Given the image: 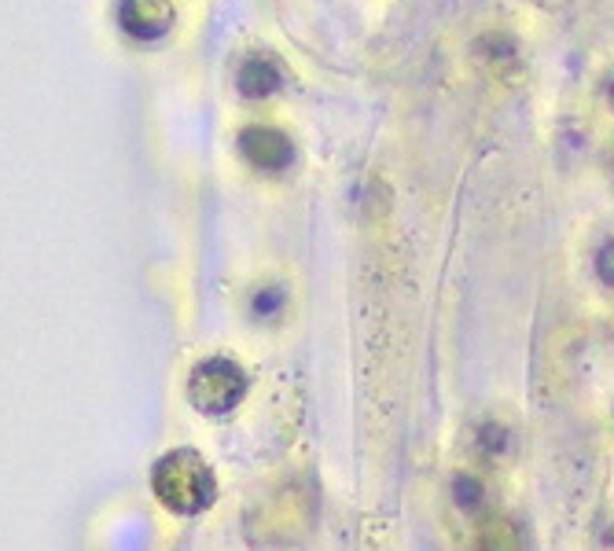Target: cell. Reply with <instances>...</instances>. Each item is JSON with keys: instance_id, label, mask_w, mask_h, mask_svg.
Instances as JSON below:
<instances>
[{"instance_id": "1", "label": "cell", "mask_w": 614, "mask_h": 551, "mask_svg": "<svg viewBox=\"0 0 614 551\" xmlns=\"http://www.w3.org/2000/svg\"><path fill=\"white\" fill-rule=\"evenodd\" d=\"M155 493L166 507L181 511V515H195L210 504L214 496V474L199 456H192L188 449L170 452L162 456L155 467Z\"/></svg>"}, {"instance_id": "2", "label": "cell", "mask_w": 614, "mask_h": 551, "mask_svg": "<svg viewBox=\"0 0 614 551\" xmlns=\"http://www.w3.org/2000/svg\"><path fill=\"white\" fill-rule=\"evenodd\" d=\"M243 386L247 383H243V375H239L232 360H206L192 372L188 390H192V401L199 412L217 416V412H228L243 397Z\"/></svg>"}, {"instance_id": "3", "label": "cell", "mask_w": 614, "mask_h": 551, "mask_svg": "<svg viewBox=\"0 0 614 551\" xmlns=\"http://www.w3.org/2000/svg\"><path fill=\"white\" fill-rule=\"evenodd\" d=\"M118 26L133 41H159L173 26L170 0H118Z\"/></svg>"}, {"instance_id": "4", "label": "cell", "mask_w": 614, "mask_h": 551, "mask_svg": "<svg viewBox=\"0 0 614 551\" xmlns=\"http://www.w3.org/2000/svg\"><path fill=\"white\" fill-rule=\"evenodd\" d=\"M239 147H243V155L251 158L258 169H280L291 162V144L280 133H273V129H247Z\"/></svg>"}, {"instance_id": "5", "label": "cell", "mask_w": 614, "mask_h": 551, "mask_svg": "<svg viewBox=\"0 0 614 551\" xmlns=\"http://www.w3.org/2000/svg\"><path fill=\"white\" fill-rule=\"evenodd\" d=\"M280 85V74L273 70V63H262V59H251L247 67L239 70V89L247 96H269V92Z\"/></svg>"}, {"instance_id": "6", "label": "cell", "mask_w": 614, "mask_h": 551, "mask_svg": "<svg viewBox=\"0 0 614 551\" xmlns=\"http://www.w3.org/2000/svg\"><path fill=\"white\" fill-rule=\"evenodd\" d=\"M453 496H456V504L464 507V511H475V507L482 504V482L471 478V474H456Z\"/></svg>"}, {"instance_id": "7", "label": "cell", "mask_w": 614, "mask_h": 551, "mask_svg": "<svg viewBox=\"0 0 614 551\" xmlns=\"http://www.w3.org/2000/svg\"><path fill=\"white\" fill-rule=\"evenodd\" d=\"M504 445H508V434H504V427H497V423H486V427H482V434H478V449L486 452V456H497V452H504Z\"/></svg>"}, {"instance_id": "8", "label": "cell", "mask_w": 614, "mask_h": 551, "mask_svg": "<svg viewBox=\"0 0 614 551\" xmlns=\"http://www.w3.org/2000/svg\"><path fill=\"white\" fill-rule=\"evenodd\" d=\"M276 309H280V291L258 294V298H254V313L258 316H269V313H276Z\"/></svg>"}]
</instances>
